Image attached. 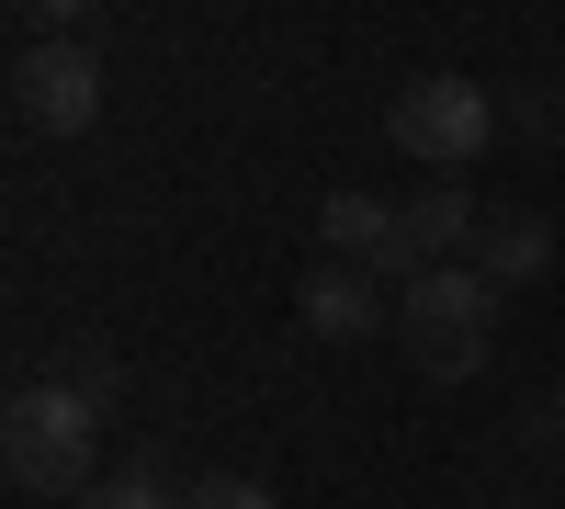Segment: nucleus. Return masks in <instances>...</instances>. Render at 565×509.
<instances>
[{"mask_svg": "<svg viewBox=\"0 0 565 509\" xmlns=\"http://www.w3.org/2000/svg\"><path fill=\"white\" fill-rule=\"evenodd\" d=\"M0 465H12L23 498H90L103 476V407H90L68 374L45 385H12V407H0Z\"/></svg>", "mask_w": 565, "mask_h": 509, "instance_id": "obj_1", "label": "nucleus"}, {"mask_svg": "<svg viewBox=\"0 0 565 509\" xmlns=\"http://www.w3.org/2000/svg\"><path fill=\"white\" fill-rule=\"evenodd\" d=\"M396 340H407V362H418L430 385H476L487 351H498V284H487L476 261L396 284Z\"/></svg>", "mask_w": 565, "mask_h": 509, "instance_id": "obj_2", "label": "nucleus"}, {"mask_svg": "<svg viewBox=\"0 0 565 509\" xmlns=\"http://www.w3.org/2000/svg\"><path fill=\"white\" fill-rule=\"evenodd\" d=\"M498 91L487 79H452V68H430V79H407L396 103H385V136L418 159V170H476L487 148H498Z\"/></svg>", "mask_w": 565, "mask_h": 509, "instance_id": "obj_3", "label": "nucleus"}, {"mask_svg": "<svg viewBox=\"0 0 565 509\" xmlns=\"http://www.w3.org/2000/svg\"><path fill=\"white\" fill-rule=\"evenodd\" d=\"M12 125L23 136H90L103 125V57L90 45H23L12 57Z\"/></svg>", "mask_w": 565, "mask_h": 509, "instance_id": "obj_4", "label": "nucleus"}, {"mask_svg": "<svg viewBox=\"0 0 565 509\" xmlns=\"http://www.w3.org/2000/svg\"><path fill=\"white\" fill-rule=\"evenodd\" d=\"M317 238H328V261L407 284V215H396L385 193H328V204H317Z\"/></svg>", "mask_w": 565, "mask_h": 509, "instance_id": "obj_5", "label": "nucleus"}, {"mask_svg": "<svg viewBox=\"0 0 565 509\" xmlns=\"http://www.w3.org/2000/svg\"><path fill=\"white\" fill-rule=\"evenodd\" d=\"M396 215H407V284H418V272L476 261V238H487V215H476V193H463V181H418Z\"/></svg>", "mask_w": 565, "mask_h": 509, "instance_id": "obj_6", "label": "nucleus"}, {"mask_svg": "<svg viewBox=\"0 0 565 509\" xmlns=\"http://www.w3.org/2000/svg\"><path fill=\"white\" fill-rule=\"evenodd\" d=\"M295 317H306L317 340H373L385 295H373V272H351V261H317L306 284H295Z\"/></svg>", "mask_w": 565, "mask_h": 509, "instance_id": "obj_7", "label": "nucleus"}, {"mask_svg": "<svg viewBox=\"0 0 565 509\" xmlns=\"http://www.w3.org/2000/svg\"><path fill=\"white\" fill-rule=\"evenodd\" d=\"M476 272H487L498 295L543 284V272H554V226H543L532 204H521V215H487V238H476Z\"/></svg>", "mask_w": 565, "mask_h": 509, "instance_id": "obj_8", "label": "nucleus"}, {"mask_svg": "<svg viewBox=\"0 0 565 509\" xmlns=\"http://www.w3.org/2000/svg\"><path fill=\"white\" fill-rule=\"evenodd\" d=\"M79 509H181V487H170L159 465H114V476H103V487H90Z\"/></svg>", "mask_w": 565, "mask_h": 509, "instance_id": "obj_9", "label": "nucleus"}, {"mask_svg": "<svg viewBox=\"0 0 565 509\" xmlns=\"http://www.w3.org/2000/svg\"><path fill=\"white\" fill-rule=\"evenodd\" d=\"M68 385H79L90 407H125V385H136V374H125V351H103V340H79V351H68Z\"/></svg>", "mask_w": 565, "mask_h": 509, "instance_id": "obj_10", "label": "nucleus"}, {"mask_svg": "<svg viewBox=\"0 0 565 509\" xmlns=\"http://www.w3.org/2000/svg\"><path fill=\"white\" fill-rule=\"evenodd\" d=\"M181 509H282L260 476H238V465H215V476H193V487H181Z\"/></svg>", "mask_w": 565, "mask_h": 509, "instance_id": "obj_11", "label": "nucleus"}, {"mask_svg": "<svg viewBox=\"0 0 565 509\" xmlns=\"http://www.w3.org/2000/svg\"><path fill=\"white\" fill-rule=\"evenodd\" d=\"M509 136H521V148H543V136H565V103H532V91H521V103H509Z\"/></svg>", "mask_w": 565, "mask_h": 509, "instance_id": "obj_12", "label": "nucleus"}, {"mask_svg": "<svg viewBox=\"0 0 565 509\" xmlns=\"http://www.w3.org/2000/svg\"><path fill=\"white\" fill-rule=\"evenodd\" d=\"M521 431H532V442H565V396H532V407H521Z\"/></svg>", "mask_w": 565, "mask_h": 509, "instance_id": "obj_13", "label": "nucleus"}, {"mask_svg": "<svg viewBox=\"0 0 565 509\" xmlns=\"http://www.w3.org/2000/svg\"><path fill=\"white\" fill-rule=\"evenodd\" d=\"M463 509H487V498H463Z\"/></svg>", "mask_w": 565, "mask_h": 509, "instance_id": "obj_14", "label": "nucleus"}, {"mask_svg": "<svg viewBox=\"0 0 565 509\" xmlns=\"http://www.w3.org/2000/svg\"><path fill=\"white\" fill-rule=\"evenodd\" d=\"M554 103H565V79H554Z\"/></svg>", "mask_w": 565, "mask_h": 509, "instance_id": "obj_15", "label": "nucleus"}]
</instances>
